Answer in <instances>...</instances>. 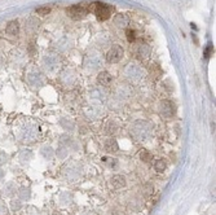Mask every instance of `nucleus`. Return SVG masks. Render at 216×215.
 <instances>
[{
  "instance_id": "9b49d317",
  "label": "nucleus",
  "mask_w": 216,
  "mask_h": 215,
  "mask_svg": "<svg viewBox=\"0 0 216 215\" xmlns=\"http://www.w3.org/2000/svg\"><path fill=\"white\" fill-rule=\"evenodd\" d=\"M35 12L38 14H40V16H46V14H48L50 12V8L49 7H39V8H36Z\"/></svg>"
},
{
  "instance_id": "9d476101",
  "label": "nucleus",
  "mask_w": 216,
  "mask_h": 215,
  "mask_svg": "<svg viewBox=\"0 0 216 215\" xmlns=\"http://www.w3.org/2000/svg\"><path fill=\"white\" fill-rule=\"evenodd\" d=\"M126 35H127V40L132 43V42H135V39H136V31H135L133 29H127Z\"/></svg>"
},
{
  "instance_id": "f03ea898",
  "label": "nucleus",
  "mask_w": 216,
  "mask_h": 215,
  "mask_svg": "<svg viewBox=\"0 0 216 215\" xmlns=\"http://www.w3.org/2000/svg\"><path fill=\"white\" fill-rule=\"evenodd\" d=\"M93 4H94V14H96L97 20L106 21L110 17L113 8H111L110 5H108V4H105V3H93Z\"/></svg>"
},
{
  "instance_id": "39448f33",
  "label": "nucleus",
  "mask_w": 216,
  "mask_h": 215,
  "mask_svg": "<svg viewBox=\"0 0 216 215\" xmlns=\"http://www.w3.org/2000/svg\"><path fill=\"white\" fill-rule=\"evenodd\" d=\"M111 81H113V78H111V74H109L108 71H102L97 76V82L100 84H102V86H109L111 83Z\"/></svg>"
},
{
  "instance_id": "20e7f679",
  "label": "nucleus",
  "mask_w": 216,
  "mask_h": 215,
  "mask_svg": "<svg viewBox=\"0 0 216 215\" xmlns=\"http://www.w3.org/2000/svg\"><path fill=\"white\" fill-rule=\"evenodd\" d=\"M18 31H20L18 21H11L7 25V34H9V35H18Z\"/></svg>"
},
{
  "instance_id": "423d86ee",
  "label": "nucleus",
  "mask_w": 216,
  "mask_h": 215,
  "mask_svg": "<svg viewBox=\"0 0 216 215\" xmlns=\"http://www.w3.org/2000/svg\"><path fill=\"white\" fill-rule=\"evenodd\" d=\"M111 184L115 188H123L126 185V178L123 175H115L111 179Z\"/></svg>"
},
{
  "instance_id": "7ed1b4c3",
  "label": "nucleus",
  "mask_w": 216,
  "mask_h": 215,
  "mask_svg": "<svg viewBox=\"0 0 216 215\" xmlns=\"http://www.w3.org/2000/svg\"><path fill=\"white\" fill-rule=\"evenodd\" d=\"M123 56H124V49L120 47V46L115 44V46H113V47H111L108 51L106 60H108L109 62H111V64H115V62L120 61V60L123 58Z\"/></svg>"
},
{
  "instance_id": "f257e3e1",
  "label": "nucleus",
  "mask_w": 216,
  "mask_h": 215,
  "mask_svg": "<svg viewBox=\"0 0 216 215\" xmlns=\"http://www.w3.org/2000/svg\"><path fill=\"white\" fill-rule=\"evenodd\" d=\"M89 11V5L87 3H80V4H76L73 5L67 9V14L71 17L73 20H82L83 17L87 16Z\"/></svg>"
},
{
  "instance_id": "6e6552de",
  "label": "nucleus",
  "mask_w": 216,
  "mask_h": 215,
  "mask_svg": "<svg viewBox=\"0 0 216 215\" xmlns=\"http://www.w3.org/2000/svg\"><path fill=\"white\" fill-rule=\"evenodd\" d=\"M105 149H106L108 152L115 153V152L118 150V144H117V141L113 140V139H109V140L105 143Z\"/></svg>"
},
{
  "instance_id": "1a4fd4ad",
  "label": "nucleus",
  "mask_w": 216,
  "mask_h": 215,
  "mask_svg": "<svg viewBox=\"0 0 216 215\" xmlns=\"http://www.w3.org/2000/svg\"><path fill=\"white\" fill-rule=\"evenodd\" d=\"M166 162L165 161H162V159H157L154 163V169L158 171V173H162V171H165L166 170Z\"/></svg>"
},
{
  "instance_id": "0eeeda50",
  "label": "nucleus",
  "mask_w": 216,
  "mask_h": 215,
  "mask_svg": "<svg viewBox=\"0 0 216 215\" xmlns=\"http://www.w3.org/2000/svg\"><path fill=\"white\" fill-rule=\"evenodd\" d=\"M114 23L117 25L118 27H126L127 25L129 23V20H128V17L124 16V14H118L115 17V20H114Z\"/></svg>"
},
{
  "instance_id": "f8f14e48",
  "label": "nucleus",
  "mask_w": 216,
  "mask_h": 215,
  "mask_svg": "<svg viewBox=\"0 0 216 215\" xmlns=\"http://www.w3.org/2000/svg\"><path fill=\"white\" fill-rule=\"evenodd\" d=\"M140 158L144 161V162H149L151 159V154L148 152V150H142L140 153Z\"/></svg>"
},
{
  "instance_id": "ddd939ff",
  "label": "nucleus",
  "mask_w": 216,
  "mask_h": 215,
  "mask_svg": "<svg viewBox=\"0 0 216 215\" xmlns=\"http://www.w3.org/2000/svg\"><path fill=\"white\" fill-rule=\"evenodd\" d=\"M212 53H214V46L212 44H209V46L206 47V49H204V57L209 58Z\"/></svg>"
}]
</instances>
